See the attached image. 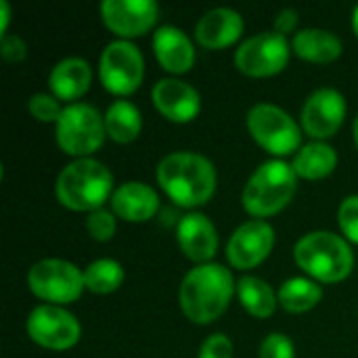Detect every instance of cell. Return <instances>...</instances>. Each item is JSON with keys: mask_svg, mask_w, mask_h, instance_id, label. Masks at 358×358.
<instances>
[{"mask_svg": "<svg viewBox=\"0 0 358 358\" xmlns=\"http://www.w3.org/2000/svg\"><path fill=\"white\" fill-rule=\"evenodd\" d=\"M237 283L224 264H197L178 287V304L182 315L195 325H210L229 308Z\"/></svg>", "mask_w": 358, "mask_h": 358, "instance_id": "1", "label": "cell"}, {"mask_svg": "<svg viewBox=\"0 0 358 358\" xmlns=\"http://www.w3.org/2000/svg\"><path fill=\"white\" fill-rule=\"evenodd\" d=\"M164 193L180 208L195 210L208 203L218 185L214 164L195 151H174L162 157L155 170Z\"/></svg>", "mask_w": 358, "mask_h": 358, "instance_id": "2", "label": "cell"}, {"mask_svg": "<svg viewBox=\"0 0 358 358\" xmlns=\"http://www.w3.org/2000/svg\"><path fill=\"white\" fill-rule=\"evenodd\" d=\"M113 191L111 170L94 157H82L67 164L59 172L55 185L57 199L63 208L88 214L101 210L105 201H111Z\"/></svg>", "mask_w": 358, "mask_h": 358, "instance_id": "3", "label": "cell"}, {"mask_svg": "<svg viewBox=\"0 0 358 358\" xmlns=\"http://www.w3.org/2000/svg\"><path fill=\"white\" fill-rule=\"evenodd\" d=\"M294 260L317 283H342L355 268L350 243L331 231H313L298 239Z\"/></svg>", "mask_w": 358, "mask_h": 358, "instance_id": "4", "label": "cell"}, {"mask_svg": "<svg viewBox=\"0 0 358 358\" xmlns=\"http://www.w3.org/2000/svg\"><path fill=\"white\" fill-rule=\"evenodd\" d=\"M298 191V174L285 159L260 164L243 187V208L250 216L262 220L285 210Z\"/></svg>", "mask_w": 358, "mask_h": 358, "instance_id": "5", "label": "cell"}, {"mask_svg": "<svg viewBox=\"0 0 358 358\" xmlns=\"http://www.w3.org/2000/svg\"><path fill=\"white\" fill-rule=\"evenodd\" d=\"M55 138L65 155L76 159L96 153L105 138V115L88 103H69L55 124Z\"/></svg>", "mask_w": 358, "mask_h": 358, "instance_id": "6", "label": "cell"}, {"mask_svg": "<svg viewBox=\"0 0 358 358\" xmlns=\"http://www.w3.org/2000/svg\"><path fill=\"white\" fill-rule=\"evenodd\" d=\"M245 126H248L250 136L264 151L277 155V159L300 151L302 128L279 105L256 103L245 115Z\"/></svg>", "mask_w": 358, "mask_h": 358, "instance_id": "7", "label": "cell"}, {"mask_svg": "<svg viewBox=\"0 0 358 358\" xmlns=\"http://www.w3.org/2000/svg\"><path fill=\"white\" fill-rule=\"evenodd\" d=\"M27 287L36 298L48 304H71L80 300L86 289L84 271L61 258H44L27 271Z\"/></svg>", "mask_w": 358, "mask_h": 358, "instance_id": "8", "label": "cell"}, {"mask_svg": "<svg viewBox=\"0 0 358 358\" xmlns=\"http://www.w3.org/2000/svg\"><path fill=\"white\" fill-rule=\"evenodd\" d=\"M99 78L107 92L128 96L141 88L145 78V59L130 40H113L99 57Z\"/></svg>", "mask_w": 358, "mask_h": 358, "instance_id": "9", "label": "cell"}, {"mask_svg": "<svg viewBox=\"0 0 358 358\" xmlns=\"http://www.w3.org/2000/svg\"><path fill=\"white\" fill-rule=\"evenodd\" d=\"M292 57V44L285 36L273 31H260L235 50V67L250 78H271L281 73Z\"/></svg>", "mask_w": 358, "mask_h": 358, "instance_id": "10", "label": "cell"}, {"mask_svg": "<svg viewBox=\"0 0 358 358\" xmlns=\"http://www.w3.org/2000/svg\"><path fill=\"white\" fill-rule=\"evenodd\" d=\"M25 331L31 342L55 352H65L73 348L82 338L80 321L67 308L55 304L36 306L27 315Z\"/></svg>", "mask_w": 358, "mask_h": 358, "instance_id": "11", "label": "cell"}, {"mask_svg": "<svg viewBox=\"0 0 358 358\" xmlns=\"http://www.w3.org/2000/svg\"><path fill=\"white\" fill-rule=\"evenodd\" d=\"M101 19L117 40L145 36L159 19L155 0H103L99 6Z\"/></svg>", "mask_w": 358, "mask_h": 358, "instance_id": "12", "label": "cell"}, {"mask_svg": "<svg viewBox=\"0 0 358 358\" xmlns=\"http://www.w3.org/2000/svg\"><path fill=\"white\" fill-rule=\"evenodd\" d=\"M275 248V229L266 220H248L239 224L229 243L227 258L229 264L237 271H250L260 266Z\"/></svg>", "mask_w": 358, "mask_h": 358, "instance_id": "13", "label": "cell"}, {"mask_svg": "<svg viewBox=\"0 0 358 358\" xmlns=\"http://www.w3.org/2000/svg\"><path fill=\"white\" fill-rule=\"evenodd\" d=\"M346 99L336 88H319L315 90L302 107V130L313 141H327L336 136L346 120Z\"/></svg>", "mask_w": 358, "mask_h": 358, "instance_id": "14", "label": "cell"}, {"mask_svg": "<svg viewBox=\"0 0 358 358\" xmlns=\"http://www.w3.org/2000/svg\"><path fill=\"white\" fill-rule=\"evenodd\" d=\"M155 109L174 124H189L201 111V94L178 78H162L151 92Z\"/></svg>", "mask_w": 358, "mask_h": 358, "instance_id": "15", "label": "cell"}, {"mask_svg": "<svg viewBox=\"0 0 358 358\" xmlns=\"http://www.w3.org/2000/svg\"><path fill=\"white\" fill-rule=\"evenodd\" d=\"M176 239L180 252L197 264H210L220 245L214 222L201 212H189L178 218Z\"/></svg>", "mask_w": 358, "mask_h": 358, "instance_id": "16", "label": "cell"}, {"mask_svg": "<svg viewBox=\"0 0 358 358\" xmlns=\"http://www.w3.org/2000/svg\"><path fill=\"white\" fill-rule=\"evenodd\" d=\"M243 17L229 6L208 10L195 25V40L208 50H222L233 46L243 34Z\"/></svg>", "mask_w": 358, "mask_h": 358, "instance_id": "17", "label": "cell"}, {"mask_svg": "<svg viewBox=\"0 0 358 358\" xmlns=\"http://www.w3.org/2000/svg\"><path fill=\"white\" fill-rule=\"evenodd\" d=\"M153 52L162 69L168 73L180 76L193 69L195 65V46L191 38L176 25H162L155 29L151 40Z\"/></svg>", "mask_w": 358, "mask_h": 358, "instance_id": "18", "label": "cell"}, {"mask_svg": "<svg viewBox=\"0 0 358 358\" xmlns=\"http://www.w3.org/2000/svg\"><path fill=\"white\" fill-rule=\"evenodd\" d=\"M111 212L124 222H147L159 210V195L147 182H124L111 195Z\"/></svg>", "mask_w": 358, "mask_h": 358, "instance_id": "19", "label": "cell"}, {"mask_svg": "<svg viewBox=\"0 0 358 358\" xmlns=\"http://www.w3.org/2000/svg\"><path fill=\"white\" fill-rule=\"evenodd\" d=\"M92 84V69L86 59H61L48 73V88L59 101L82 99Z\"/></svg>", "mask_w": 358, "mask_h": 358, "instance_id": "20", "label": "cell"}, {"mask_svg": "<svg viewBox=\"0 0 358 358\" xmlns=\"http://www.w3.org/2000/svg\"><path fill=\"white\" fill-rule=\"evenodd\" d=\"M342 50H344L342 40L334 31L321 27H304L296 31L292 40V52L317 65L334 63L336 59H340Z\"/></svg>", "mask_w": 358, "mask_h": 358, "instance_id": "21", "label": "cell"}, {"mask_svg": "<svg viewBox=\"0 0 358 358\" xmlns=\"http://www.w3.org/2000/svg\"><path fill=\"white\" fill-rule=\"evenodd\" d=\"M292 168L298 174V178L321 180L327 178L338 168V153L329 143L313 141L300 147V151L294 155Z\"/></svg>", "mask_w": 358, "mask_h": 358, "instance_id": "22", "label": "cell"}, {"mask_svg": "<svg viewBox=\"0 0 358 358\" xmlns=\"http://www.w3.org/2000/svg\"><path fill=\"white\" fill-rule=\"evenodd\" d=\"M141 130H143V117L134 103L120 99V101H113L109 109L105 111V132H107V138H111L113 143H120V145L134 143Z\"/></svg>", "mask_w": 358, "mask_h": 358, "instance_id": "23", "label": "cell"}, {"mask_svg": "<svg viewBox=\"0 0 358 358\" xmlns=\"http://www.w3.org/2000/svg\"><path fill=\"white\" fill-rule=\"evenodd\" d=\"M277 300L285 313L302 315V313L313 310L323 300V289L313 279L292 277L285 283H281V287L277 292Z\"/></svg>", "mask_w": 358, "mask_h": 358, "instance_id": "24", "label": "cell"}, {"mask_svg": "<svg viewBox=\"0 0 358 358\" xmlns=\"http://www.w3.org/2000/svg\"><path fill=\"white\" fill-rule=\"evenodd\" d=\"M237 298L241 306L256 319H268L279 304L273 287L254 275H245L237 281Z\"/></svg>", "mask_w": 358, "mask_h": 358, "instance_id": "25", "label": "cell"}, {"mask_svg": "<svg viewBox=\"0 0 358 358\" xmlns=\"http://www.w3.org/2000/svg\"><path fill=\"white\" fill-rule=\"evenodd\" d=\"M124 283V268L113 258H99L84 268V285L88 292L107 296L122 287Z\"/></svg>", "mask_w": 358, "mask_h": 358, "instance_id": "26", "label": "cell"}, {"mask_svg": "<svg viewBox=\"0 0 358 358\" xmlns=\"http://www.w3.org/2000/svg\"><path fill=\"white\" fill-rule=\"evenodd\" d=\"M63 109L65 107L61 105V101L52 92H38V94H31L27 101L29 115L42 124H57Z\"/></svg>", "mask_w": 358, "mask_h": 358, "instance_id": "27", "label": "cell"}, {"mask_svg": "<svg viewBox=\"0 0 358 358\" xmlns=\"http://www.w3.org/2000/svg\"><path fill=\"white\" fill-rule=\"evenodd\" d=\"M115 229H117V222H115V214L111 210L101 208V210L90 212L86 218V231L99 243L111 241L115 235Z\"/></svg>", "mask_w": 358, "mask_h": 358, "instance_id": "28", "label": "cell"}, {"mask_svg": "<svg viewBox=\"0 0 358 358\" xmlns=\"http://www.w3.org/2000/svg\"><path fill=\"white\" fill-rule=\"evenodd\" d=\"M338 222L348 243L358 245V195H348L338 210Z\"/></svg>", "mask_w": 358, "mask_h": 358, "instance_id": "29", "label": "cell"}, {"mask_svg": "<svg viewBox=\"0 0 358 358\" xmlns=\"http://www.w3.org/2000/svg\"><path fill=\"white\" fill-rule=\"evenodd\" d=\"M260 358H296L294 342L285 334H268L260 344Z\"/></svg>", "mask_w": 358, "mask_h": 358, "instance_id": "30", "label": "cell"}, {"mask_svg": "<svg viewBox=\"0 0 358 358\" xmlns=\"http://www.w3.org/2000/svg\"><path fill=\"white\" fill-rule=\"evenodd\" d=\"M235 348L229 336L224 334H212L203 340L197 358H233Z\"/></svg>", "mask_w": 358, "mask_h": 358, "instance_id": "31", "label": "cell"}, {"mask_svg": "<svg viewBox=\"0 0 358 358\" xmlns=\"http://www.w3.org/2000/svg\"><path fill=\"white\" fill-rule=\"evenodd\" d=\"M0 55L8 61V63H19L27 57V44L21 36L15 34H6L0 40Z\"/></svg>", "mask_w": 358, "mask_h": 358, "instance_id": "32", "label": "cell"}, {"mask_svg": "<svg viewBox=\"0 0 358 358\" xmlns=\"http://www.w3.org/2000/svg\"><path fill=\"white\" fill-rule=\"evenodd\" d=\"M298 21H300V17H298L296 8H283V10H279V15L275 19V31L287 38V34L296 31Z\"/></svg>", "mask_w": 358, "mask_h": 358, "instance_id": "33", "label": "cell"}, {"mask_svg": "<svg viewBox=\"0 0 358 358\" xmlns=\"http://www.w3.org/2000/svg\"><path fill=\"white\" fill-rule=\"evenodd\" d=\"M8 23H10V6L6 0H0V36H6Z\"/></svg>", "mask_w": 358, "mask_h": 358, "instance_id": "34", "label": "cell"}, {"mask_svg": "<svg viewBox=\"0 0 358 358\" xmlns=\"http://www.w3.org/2000/svg\"><path fill=\"white\" fill-rule=\"evenodd\" d=\"M352 29H355V34H357L358 38V4L355 6V10H352Z\"/></svg>", "mask_w": 358, "mask_h": 358, "instance_id": "35", "label": "cell"}, {"mask_svg": "<svg viewBox=\"0 0 358 358\" xmlns=\"http://www.w3.org/2000/svg\"><path fill=\"white\" fill-rule=\"evenodd\" d=\"M352 136H355V145L358 149V115L355 117V126H352Z\"/></svg>", "mask_w": 358, "mask_h": 358, "instance_id": "36", "label": "cell"}]
</instances>
